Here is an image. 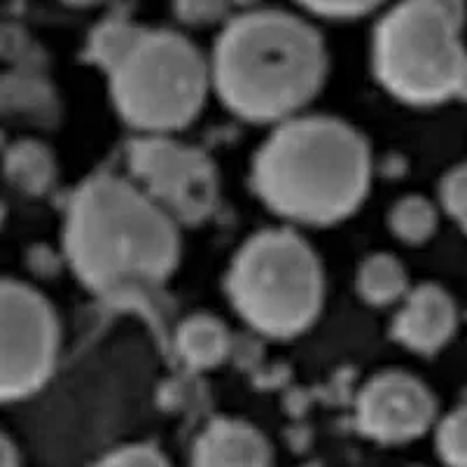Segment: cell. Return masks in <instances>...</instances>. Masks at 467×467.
<instances>
[{
  "label": "cell",
  "instance_id": "cell-13",
  "mask_svg": "<svg viewBox=\"0 0 467 467\" xmlns=\"http://www.w3.org/2000/svg\"><path fill=\"white\" fill-rule=\"evenodd\" d=\"M3 173L12 187L28 197H43L57 182V160L40 140H16L3 150Z\"/></svg>",
  "mask_w": 467,
  "mask_h": 467
},
{
  "label": "cell",
  "instance_id": "cell-28",
  "mask_svg": "<svg viewBox=\"0 0 467 467\" xmlns=\"http://www.w3.org/2000/svg\"><path fill=\"white\" fill-rule=\"evenodd\" d=\"M304 467H323V465H320V462H308V465H304Z\"/></svg>",
  "mask_w": 467,
  "mask_h": 467
},
{
  "label": "cell",
  "instance_id": "cell-20",
  "mask_svg": "<svg viewBox=\"0 0 467 467\" xmlns=\"http://www.w3.org/2000/svg\"><path fill=\"white\" fill-rule=\"evenodd\" d=\"M96 467H173L169 458L150 444H127L106 453Z\"/></svg>",
  "mask_w": 467,
  "mask_h": 467
},
{
  "label": "cell",
  "instance_id": "cell-9",
  "mask_svg": "<svg viewBox=\"0 0 467 467\" xmlns=\"http://www.w3.org/2000/svg\"><path fill=\"white\" fill-rule=\"evenodd\" d=\"M437 404L423 381L400 369L377 374L356 400L358 431L379 444H404L423 435Z\"/></svg>",
  "mask_w": 467,
  "mask_h": 467
},
{
  "label": "cell",
  "instance_id": "cell-7",
  "mask_svg": "<svg viewBox=\"0 0 467 467\" xmlns=\"http://www.w3.org/2000/svg\"><path fill=\"white\" fill-rule=\"evenodd\" d=\"M58 346L52 304L26 283L0 278V402L37 393L54 374Z\"/></svg>",
  "mask_w": 467,
  "mask_h": 467
},
{
  "label": "cell",
  "instance_id": "cell-22",
  "mask_svg": "<svg viewBox=\"0 0 467 467\" xmlns=\"http://www.w3.org/2000/svg\"><path fill=\"white\" fill-rule=\"evenodd\" d=\"M440 197L446 213L467 229V164L456 166L451 173L446 175L441 181Z\"/></svg>",
  "mask_w": 467,
  "mask_h": 467
},
{
  "label": "cell",
  "instance_id": "cell-3",
  "mask_svg": "<svg viewBox=\"0 0 467 467\" xmlns=\"http://www.w3.org/2000/svg\"><path fill=\"white\" fill-rule=\"evenodd\" d=\"M208 68L211 89L232 115L276 127L320 94L329 57L323 36L302 16L250 10L223 28Z\"/></svg>",
  "mask_w": 467,
  "mask_h": 467
},
{
  "label": "cell",
  "instance_id": "cell-6",
  "mask_svg": "<svg viewBox=\"0 0 467 467\" xmlns=\"http://www.w3.org/2000/svg\"><path fill=\"white\" fill-rule=\"evenodd\" d=\"M117 115L143 136H173L190 127L211 91L208 58L175 31L140 33L108 73Z\"/></svg>",
  "mask_w": 467,
  "mask_h": 467
},
{
  "label": "cell",
  "instance_id": "cell-4",
  "mask_svg": "<svg viewBox=\"0 0 467 467\" xmlns=\"http://www.w3.org/2000/svg\"><path fill=\"white\" fill-rule=\"evenodd\" d=\"M227 297L248 327L269 339L304 335L323 311L325 271L314 245L287 227L253 234L232 257Z\"/></svg>",
  "mask_w": 467,
  "mask_h": 467
},
{
  "label": "cell",
  "instance_id": "cell-19",
  "mask_svg": "<svg viewBox=\"0 0 467 467\" xmlns=\"http://www.w3.org/2000/svg\"><path fill=\"white\" fill-rule=\"evenodd\" d=\"M232 0H173V12L187 26H211L227 16Z\"/></svg>",
  "mask_w": 467,
  "mask_h": 467
},
{
  "label": "cell",
  "instance_id": "cell-17",
  "mask_svg": "<svg viewBox=\"0 0 467 467\" xmlns=\"http://www.w3.org/2000/svg\"><path fill=\"white\" fill-rule=\"evenodd\" d=\"M52 101V91L43 80L31 75H3L0 78V112L5 115H36Z\"/></svg>",
  "mask_w": 467,
  "mask_h": 467
},
{
  "label": "cell",
  "instance_id": "cell-27",
  "mask_svg": "<svg viewBox=\"0 0 467 467\" xmlns=\"http://www.w3.org/2000/svg\"><path fill=\"white\" fill-rule=\"evenodd\" d=\"M7 145H5V136H3V131H0V152H3V150H5Z\"/></svg>",
  "mask_w": 467,
  "mask_h": 467
},
{
  "label": "cell",
  "instance_id": "cell-11",
  "mask_svg": "<svg viewBox=\"0 0 467 467\" xmlns=\"http://www.w3.org/2000/svg\"><path fill=\"white\" fill-rule=\"evenodd\" d=\"M192 467H271V446L255 425L218 419L194 441Z\"/></svg>",
  "mask_w": 467,
  "mask_h": 467
},
{
  "label": "cell",
  "instance_id": "cell-8",
  "mask_svg": "<svg viewBox=\"0 0 467 467\" xmlns=\"http://www.w3.org/2000/svg\"><path fill=\"white\" fill-rule=\"evenodd\" d=\"M133 182L178 224H199L220 202V178L213 160L173 136H143L127 150Z\"/></svg>",
  "mask_w": 467,
  "mask_h": 467
},
{
  "label": "cell",
  "instance_id": "cell-5",
  "mask_svg": "<svg viewBox=\"0 0 467 467\" xmlns=\"http://www.w3.org/2000/svg\"><path fill=\"white\" fill-rule=\"evenodd\" d=\"M462 0H400L377 24L372 70L379 85L411 106H432L456 89L465 49Z\"/></svg>",
  "mask_w": 467,
  "mask_h": 467
},
{
  "label": "cell",
  "instance_id": "cell-26",
  "mask_svg": "<svg viewBox=\"0 0 467 467\" xmlns=\"http://www.w3.org/2000/svg\"><path fill=\"white\" fill-rule=\"evenodd\" d=\"M5 218H7V211H5V206H3V203H0V227H3V224H5Z\"/></svg>",
  "mask_w": 467,
  "mask_h": 467
},
{
  "label": "cell",
  "instance_id": "cell-21",
  "mask_svg": "<svg viewBox=\"0 0 467 467\" xmlns=\"http://www.w3.org/2000/svg\"><path fill=\"white\" fill-rule=\"evenodd\" d=\"M297 3L304 10L323 19H358L381 7L386 0H297Z\"/></svg>",
  "mask_w": 467,
  "mask_h": 467
},
{
  "label": "cell",
  "instance_id": "cell-12",
  "mask_svg": "<svg viewBox=\"0 0 467 467\" xmlns=\"http://www.w3.org/2000/svg\"><path fill=\"white\" fill-rule=\"evenodd\" d=\"M175 353L190 369H213L227 360L232 335L220 318L211 314H192L175 329Z\"/></svg>",
  "mask_w": 467,
  "mask_h": 467
},
{
  "label": "cell",
  "instance_id": "cell-16",
  "mask_svg": "<svg viewBox=\"0 0 467 467\" xmlns=\"http://www.w3.org/2000/svg\"><path fill=\"white\" fill-rule=\"evenodd\" d=\"M388 224L402 244L419 245L435 234L437 211L428 199L411 194V197H402L390 208Z\"/></svg>",
  "mask_w": 467,
  "mask_h": 467
},
{
  "label": "cell",
  "instance_id": "cell-25",
  "mask_svg": "<svg viewBox=\"0 0 467 467\" xmlns=\"http://www.w3.org/2000/svg\"><path fill=\"white\" fill-rule=\"evenodd\" d=\"M64 3L70 7H94L99 5L101 0H64Z\"/></svg>",
  "mask_w": 467,
  "mask_h": 467
},
{
  "label": "cell",
  "instance_id": "cell-14",
  "mask_svg": "<svg viewBox=\"0 0 467 467\" xmlns=\"http://www.w3.org/2000/svg\"><path fill=\"white\" fill-rule=\"evenodd\" d=\"M407 269L390 253L365 257L358 269L356 287L362 302L372 306H390L407 295Z\"/></svg>",
  "mask_w": 467,
  "mask_h": 467
},
{
  "label": "cell",
  "instance_id": "cell-2",
  "mask_svg": "<svg viewBox=\"0 0 467 467\" xmlns=\"http://www.w3.org/2000/svg\"><path fill=\"white\" fill-rule=\"evenodd\" d=\"M250 185L278 218L332 227L350 218L369 194V143L339 117L295 115L276 124L260 145Z\"/></svg>",
  "mask_w": 467,
  "mask_h": 467
},
{
  "label": "cell",
  "instance_id": "cell-23",
  "mask_svg": "<svg viewBox=\"0 0 467 467\" xmlns=\"http://www.w3.org/2000/svg\"><path fill=\"white\" fill-rule=\"evenodd\" d=\"M19 451H16L15 441L10 437L0 435V467H19Z\"/></svg>",
  "mask_w": 467,
  "mask_h": 467
},
{
  "label": "cell",
  "instance_id": "cell-24",
  "mask_svg": "<svg viewBox=\"0 0 467 467\" xmlns=\"http://www.w3.org/2000/svg\"><path fill=\"white\" fill-rule=\"evenodd\" d=\"M453 96H458V99L467 101V54H465V58H462L461 70H458L456 89H453Z\"/></svg>",
  "mask_w": 467,
  "mask_h": 467
},
{
  "label": "cell",
  "instance_id": "cell-10",
  "mask_svg": "<svg viewBox=\"0 0 467 467\" xmlns=\"http://www.w3.org/2000/svg\"><path fill=\"white\" fill-rule=\"evenodd\" d=\"M393 318V337L414 353H435L456 332L453 299L437 285H419L404 295Z\"/></svg>",
  "mask_w": 467,
  "mask_h": 467
},
{
  "label": "cell",
  "instance_id": "cell-15",
  "mask_svg": "<svg viewBox=\"0 0 467 467\" xmlns=\"http://www.w3.org/2000/svg\"><path fill=\"white\" fill-rule=\"evenodd\" d=\"M143 31L145 28L124 22V19H106L91 31L89 43H87V57H89L91 64L110 73L131 52L133 45L139 43Z\"/></svg>",
  "mask_w": 467,
  "mask_h": 467
},
{
  "label": "cell",
  "instance_id": "cell-1",
  "mask_svg": "<svg viewBox=\"0 0 467 467\" xmlns=\"http://www.w3.org/2000/svg\"><path fill=\"white\" fill-rule=\"evenodd\" d=\"M64 255L82 285L119 297L171 278L181 262V232L133 181L94 175L66 208Z\"/></svg>",
  "mask_w": 467,
  "mask_h": 467
},
{
  "label": "cell",
  "instance_id": "cell-18",
  "mask_svg": "<svg viewBox=\"0 0 467 467\" xmlns=\"http://www.w3.org/2000/svg\"><path fill=\"white\" fill-rule=\"evenodd\" d=\"M437 451L449 467H467V404L453 409L440 423Z\"/></svg>",
  "mask_w": 467,
  "mask_h": 467
}]
</instances>
